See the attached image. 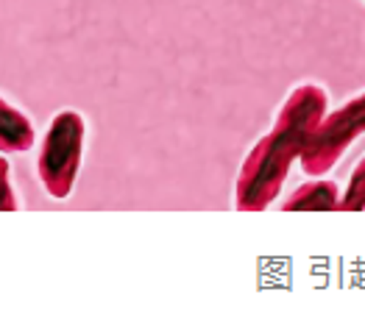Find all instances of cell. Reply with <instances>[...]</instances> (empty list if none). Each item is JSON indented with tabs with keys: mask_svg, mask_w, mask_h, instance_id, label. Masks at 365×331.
<instances>
[{
	"mask_svg": "<svg viewBox=\"0 0 365 331\" xmlns=\"http://www.w3.org/2000/svg\"><path fill=\"white\" fill-rule=\"evenodd\" d=\"M363 3H365V0H363Z\"/></svg>",
	"mask_w": 365,
	"mask_h": 331,
	"instance_id": "obj_8",
	"label": "cell"
},
{
	"mask_svg": "<svg viewBox=\"0 0 365 331\" xmlns=\"http://www.w3.org/2000/svg\"><path fill=\"white\" fill-rule=\"evenodd\" d=\"M340 209L343 211H363L365 209V156L360 159V164L354 167L346 192L340 195Z\"/></svg>",
	"mask_w": 365,
	"mask_h": 331,
	"instance_id": "obj_6",
	"label": "cell"
},
{
	"mask_svg": "<svg viewBox=\"0 0 365 331\" xmlns=\"http://www.w3.org/2000/svg\"><path fill=\"white\" fill-rule=\"evenodd\" d=\"M34 122L6 98H0V153H26L34 148Z\"/></svg>",
	"mask_w": 365,
	"mask_h": 331,
	"instance_id": "obj_4",
	"label": "cell"
},
{
	"mask_svg": "<svg viewBox=\"0 0 365 331\" xmlns=\"http://www.w3.org/2000/svg\"><path fill=\"white\" fill-rule=\"evenodd\" d=\"M17 195H14V186H11V164L9 159L0 156V211H17Z\"/></svg>",
	"mask_w": 365,
	"mask_h": 331,
	"instance_id": "obj_7",
	"label": "cell"
},
{
	"mask_svg": "<svg viewBox=\"0 0 365 331\" xmlns=\"http://www.w3.org/2000/svg\"><path fill=\"white\" fill-rule=\"evenodd\" d=\"M284 211H335L340 209V189L335 181H309L290 192L282 204Z\"/></svg>",
	"mask_w": 365,
	"mask_h": 331,
	"instance_id": "obj_5",
	"label": "cell"
},
{
	"mask_svg": "<svg viewBox=\"0 0 365 331\" xmlns=\"http://www.w3.org/2000/svg\"><path fill=\"white\" fill-rule=\"evenodd\" d=\"M329 109V95L321 84L304 81L287 95L276 112L271 131L248 151L235 184V206L240 211H262L279 198L296 159H302L315 125Z\"/></svg>",
	"mask_w": 365,
	"mask_h": 331,
	"instance_id": "obj_1",
	"label": "cell"
},
{
	"mask_svg": "<svg viewBox=\"0 0 365 331\" xmlns=\"http://www.w3.org/2000/svg\"><path fill=\"white\" fill-rule=\"evenodd\" d=\"M365 134V92L346 100L332 115H324V120L315 125L304 153H302V170L307 176H327L346 151Z\"/></svg>",
	"mask_w": 365,
	"mask_h": 331,
	"instance_id": "obj_3",
	"label": "cell"
},
{
	"mask_svg": "<svg viewBox=\"0 0 365 331\" xmlns=\"http://www.w3.org/2000/svg\"><path fill=\"white\" fill-rule=\"evenodd\" d=\"M84 140H87V122L76 109H61L51 120L36 159V173L51 198L64 201L73 192L81 170Z\"/></svg>",
	"mask_w": 365,
	"mask_h": 331,
	"instance_id": "obj_2",
	"label": "cell"
}]
</instances>
